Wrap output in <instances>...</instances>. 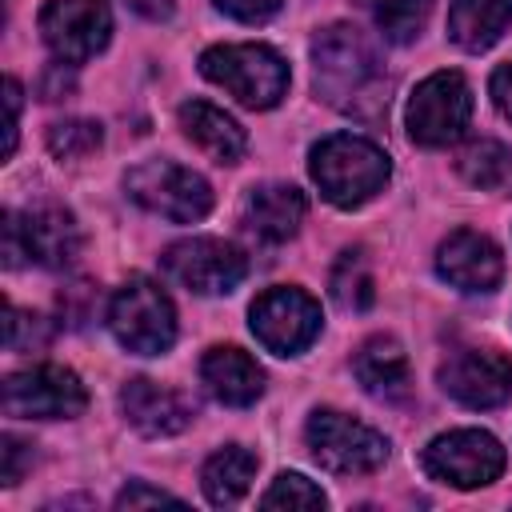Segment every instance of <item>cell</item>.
<instances>
[{"label": "cell", "instance_id": "cell-34", "mask_svg": "<svg viewBox=\"0 0 512 512\" xmlns=\"http://www.w3.org/2000/svg\"><path fill=\"white\" fill-rule=\"evenodd\" d=\"M492 100H496V108L512 120V64H500V68L492 72Z\"/></svg>", "mask_w": 512, "mask_h": 512}, {"label": "cell", "instance_id": "cell-27", "mask_svg": "<svg viewBox=\"0 0 512 512\" xmlns=\"http://www.w3.org/2000/svg\"><path fill=\"white\" fill-rule=\"evenodd\" d=\"M260 504H264V508H324L328 496H324L308 476H300V472H280V476L272 480V488L260 496Z\"/></svg>", "mask_w": 512, "mask_h": 512}, {"label": "cell", "instance_id": "cell-17", "mask_svg": "<svg viewBox=\"0 0 512 512\" xmlns=\"http://www.w3.org/2000/svg\"><path fill=\"white\" fill-rule=\"evenodd\" d=\"M200 380H204V388L220 400V404H232V408H248V404H256L260 400V392H264V368L248 356V352H240V348H208L204 352V360H200Z\"/></svg>", "mask_w": 512, "mask_h": 512}, {"label": "cell", "instance_id": "cell-32", "mask_svg": "<svg viewBox=\"0 0 512 512\" xmlns=\"http://www.w3.org/2000/svg\"><path fill=\"white\" fill-rule=\"evenodd\" d=\"M76 88V76H72V64H52L48 72H44V80H40V96L44 100H64L68 92Z\"/></svg>", "mask_w": 512, "mask_h": 512}, {"label": "cell", "instance_id": "cell-6", "mask_svg": "<svg viewBox=\"0 0 512 512\" xmlns=\"http://www.w3.org/2000/svg\"><path fill=\"white\" fill-rule=\"evenodd\" d=\"M304 436L316 464L336 476H368L388 460V440L376 428L332 408H316L308 416Z\"/></svg>", "mask_w": 512, "mask_h": 512}, {"label": "cell", "instance_id": "cell-3", "mask_svg": "<svg viewBox=\"0 0 512 512\" xmlns=\"http://www.w3.org/2000/svg\"><path fill=\"white\" fill-rule=\"evenodd\" d=\"M200 72L244 108H272L288 92V64L268 44H216L200 56Z\"/></svg>", "mask_w": 512, "mask_h": 512}, {"label": "cell", "instance_id": "cell-19", "mask_svg": "<svg viewBox=\"0 0 512 512\" xmlns=\"http://www.w3.org/2000/svg\"><path fill=\"white\" fill-rule=\"evenodd\" d=\"M180 128H184V136H188L200 152H208L216 164H236V160L244 156V148H248L244 128H240L224 108H216V104H208V100H188V104H180Z\"/></svg>", "mask_w": 512, "mask_h": 512}, {"label": "cell", "instance_id": "cell-1", "mask_svg": "<svg viewBox=\"0 0 512 512\" xmlns=\"http://www.w3.org/2000/svg\"><path fill=\"white\" fill-rule=\"evenodd\" d=\"M312 80L316 92L344 112H356L364 100H380L384 68L372 40L352 24H332L312 40Z\"/></svg>", "mask_w": 512, "mask_h": 512}, {"label": "cell", "instance_id": "cell-33", "mask_svg": "<svg viewBox=\"0 0 512 512\" xmlns=\"http://www.w3.org/2000/svg\"><path fill=\"white\" fill-rule=\"evenodd\" d=\"M24 260H28V248H24L20 216H16V212H4V264H8V268H20Z\"/></svg>", "mask_w": 512, "mask_h": 512}, {"label": "cell", "instance_id": "cell-24", "mask_svg": "<svg viewBox=\"0 0 512 512\" xmlns=\"http://www.w3.org/2000/svg\"><path fill=\"white\" fill-rule=\"evenodd\" d=\"M360 4L368 8L376 28L384 32V40H392V44L416 40L432 12V0H360Z\"/></svg>", "mask_w": 512, "mask_h": 512}, {"label": "cell", "instance_id": "cell-20", "mask_svg": "<svg viewBox=\"0 0 512 512\" xmlns=\"http://www.w3.org/2000/svg\"><path fill=\"white\" fill-rule=\"evenodd\" d=\"M352 372L364 384V392H372L376 400H404L412 392V372H408V356L392 336H372L360 344V352L352 356Z\"/></svg>", "mask_w": 512, "mask_h": 512}, {"label": "cell", "instance_id": "cell-11", "mask_svg": "<svg viewBox=\"0 0 512 512\" xmlns=\"http://www.w3.org/2000/svg\"><path fill=\"white\" fill-rule=\"evenodd\" d=\"M164 272L184 284L188 292H200V296H220V292H232L244 276H248V260L236 244L228 240H216V236H192V240H180L172 244L164 256Z\"/></svg>", "mask_w": 512, "mask_h": 512}, {"label": "cell", "instance_id": "cell-7", "mask_svg": "<svg viewBox=\"0 0 512 512\" xmlns=\"http://www.w3.org/2000/svg\"><path fill=\"white\" fill-rule=\"evenodd\" d=\"M468 120H472V88L452 68L432 72L408 96L404 124H408V136L424 148H444V144L460 140Z\"/></svg>", "mask_w": 512, "mask_h": 512}, {"label": "cell", "instance_id": "cell-23", "mask_svg": "<svg viewBox=\"0 0 512 512\" xmlns=\"http://www.w3.org/2000/svg\"><path fill=\"white\" fill-rule=\"evenodd\" d=\"M328 292L332 300L344 308V312H368L372 300H376V280H372V268H368V256L360 248H348L340 252L332 276H328Z\"/></svg>", "mask_w": 512, "mask_h": 512}, {"label": "cell", "instance_id": "cell-16", "mask_svg": "<svg viewBox=\"0 0 512 512\" xmlns=\"http://www.w3.org/2000/svg\"><path fill=\"white\" fill-rule=\"evenodd\" d=\"M304 192L292 184H260L244 196L240 204V220L244 228L264 240V244H280L288 236H296L300 220H304Z\"/></svg>", "mask_w": 512, "mask_h": 512}, {"label": "cell", "instance_id": "cell-29", "mask_svg": "<svg viewBox=\"0 0 512 512\" xmlns=\"http://www.w3.org/2000/svg\"><path fill=\"white\" fill-rule=\"evenodd\" d=\"M212 4H216L220 12H228L232 20H244V24H260V20L276 16L284 0H212Z\"/></svg>", "mask_w": 512, "mask_h": 512}, {"label": "cell", "instance_id": "cell-14", "mask_svg": "<svg viewBox=\"0 0 512 512\" xmlns=\"http://www.w3.org/2000/svg\"><path fill=\"white\" fill-rule=\"evenodd\" d=\"M436 272L460 292H492L504 280V256L488 236L472 228H456L436 248Z\"/></svg>", "mask_w": 512, "mask_h": 512}, {"label": "cell", "instance_id": "cell-30", "mask_svg": "<svg viewBox=\"0 0 512 512\" xmlns=\"http://www.w3.org/2000/svg\"><path fill=\"white\" fill-rule=\"evenodd\" d=\"M0 452H4V468H0V476H4V484H16V480L24 476V464L32 460V448H28L20 436H12V432H8Z\"/></svg>", "mask_w": 512, "mask_h": 512}, {"label": "cell", "instance_id": "cell-25", "mask_svg": "<svg viewBox=\"0 0 512 512\" xmlns=\"http://www.w3.org/2000/svg\"><path fill=\"white\" fill-rule=\"evenodd\" d=\"M456 164H460V172H464L468 184H476V188H500L508 180V172H512V152L504 144H496V140H472L460 152Z\"/></svg>", "mask_w": 512, "mask_h": 512}, {"label": "cell", "instance_id": "cell-21", "mask_svg": "<svg viewBox=\"0 0 512 512\" xmlns=\"http://www.w3.org/2000/svg\"><path fill=\"white\" fill-rule=\"evenodd\" d=\"M512 28V0H452L448 8V36L464 52L492 48Z\"/></svg>", "mask_w": 512, "mask_h": 512}, {"label": "cell", "instance_id": "cell-26", "mask_svg": "<svg viewBox=\"0 0 512 512\" xmlns=\"http://www.w3.org/2000/svg\"><path fill=\"white\" fill-rule=\"evenodd\" d=\"M104 144V128L96 120H56L48 128V152L56 160H84Z\"/></svg>", "mask_w": 512, "mask_h": 512}, {"label": "cell", "instance_id": "cell-8", "mask_svg": "<svg viewBox=\"0 0 512 512\" xmlns=\"http://www.w3.org/2000/svg\"><path fill=\"white\" fill-rule=\"evenodd\" d=\"M88 404V392L72 368L32 364L4 380V412L20 420H72Z\"/></svg>", "mask_w": 512, "mask_h": 512}, {"label": "cell", "instance_id": "cell-28", "mask_svg": "<svg viewBox=\"0 0 512 512\" xmlns=\"http://www.w3.org/2000/svg\"><path fill=\"white\" fill-rule=\"evenodd\" d=\"M48 340V324L32 312H20V308H8V320H4V344L12 352H24L32 344H44Z\"/></svg>", "mask_w": 512, "mask_h": 512}, {"label": "cell", "instance_id": "cell-4", "mask_svg": "<svg viewBox=\"0 0 512 512\" xmlns=\"http://www.w3.org/2000/svg\"><path fill=\"white\" fill-rule=\"evenodd\" d=\"M108 328L128 352L160 356L176 340V308L156 280L128 276L108 300Z\"/></svg>", "mask_w": 512, "mask_h": 512}, {"label": "cell", "instance_id": "cell-12", "mask_svg": "<svg viewBox=\"0 0 512 512\" xmlns=\"http://www.w3.org/2000/svg\"><path fill=\"white\" fill-rule=\"evenodd\" d=\"M40 36L56 60H92L112 36V12L104 0H48L40 12Z\"/></svg>", "mask_w": 512, "mask_h": 512}, {"label": "cell", "instance_id": "cell-9", "mask_svg": "<svg viewBox=\"0 0 512 512\" xmlns=\"http://www.w3.org/2000/svg\"><path fill=\"white\" fill-rule=\"evenodd\" d=\"M424 472L452 488H484L504 472V448L492 432L480 428H456L436 440H428L420 456Z\"/></svg>", "mask_w": 512, "mask_h": 512}, {"label": "cell", "instance_id": "cell-15", "mask_svg": "<svg viewBox=\"0 0 512 512\" xmlns=\"http://www.w3.org/2000/svg\"><path fill=\"white\" fill-rule=\"evenodd\" d=\"M20 232H24L28 260H36L40 268H56V272L72 268L84 248L76 216L56 204H44V208H32L28 216H20Z\"/></svg>", "mask_w": 512, "mask_h": 512}, {"label": "cell", "instance_id": "cell-18", "mask_svg": "<svg viewBox=\"0 0 512 512\" xmlns=\"http://www.w3.org/2000/svg\"><path fill=\"white\" fill-rule=\"evenodd\" d=\"M120 408H124L128 424L144 436H176L192 420L188 400L172 388L152 384V380H128L120 388Z\"/></svg>", "mask_w": 512, "mask_h": 512}, {"label": "cell", "instance_id": "cell-22", "mask_svg": "<svg viewBox=\"0 0 512 512\" xmlns=\"http://www.w3.org/2000/svg\"><path fill=\"white\" fill-rule=\"evenodd\" d=\"M252 476H256V456H252L248 448H236V444L212 452V456L204 460V468H200L204 496H208L216 508L236 504V500L248 492Z\"/></svg>", "mask_w": 512, "mask_h": 512}, {"label": "cell", "instance_id": "cell-31", "mask_svg": "<svg viewBox=\"0 0 512 512\" xmlns=\"http://www.w3.org/2000/svg\"><path fill=\"white\" fill-rule=\"evenodd\" d=\"M140 504H180V496H172L164 488H148V484H128L116 496V508H140Z\"/></svg>", "mask_w": 512, "mask_h": 512}, {"label": "cell", "instance_id": "cell-35", "mask_svg": "<svg viewBox=\"0 0 512 512\" xmlns=\"http://www.w3.org/2000/svg\"><path fill=\"white\" fill-rule=\"evenodd\" d=\"M124 4L140 16H148V20H168L172 8H176V0H124Z\"/></svg>", "mask_w": 512, "mask_h": 512}, {"label": "cell", "instance_id": "cell-2", "mask_svg": "<svg viewBox=\"0 0 512 512\" xmlns=\"http://www.w3.org/2000/svg\"><path fill=\"white\" fill-rule=\"evenodd\" d=\"M308 172L316 188L324 192V200H332L336 208H360L388 184L392 164L380 144L352 136V132H336L312 144Z\"/></svg>", "mask_w": 512, "mask_h": 512}, {"label": "cell", "instance_id": "cell-13", "mask_svg": "<svg viewBox=\"0 0 512 512\" xmlns=\"http://www.w3.org/2000/svg\"><path fill=\"white\" fill-rule=\"evenodd\" d=\"M440 388L464 408H500L512 396V360L496 348H460L440 364Z\"/></svg>", "mask_w": 512, "mask_h": 512}, {"label": "cell", "instance_id": "cell-10", "mask_svg": "<svg viewBox=\"0 0 512 512\" xmlns=\"http://www.w3.org/2000/svg\"><path fill=\"white\" fill-rule=\"evenodd\" d=\"M252 332L276 356H300L320 336V304L304 288H268L252 300Z\"/></svg>", "mask_w": 512, "mask_h": 512}, {"label": "cell", "instance_id": "cell-5", "mask_svg": "<svg viewBox=\"0 0 512 512\" xmlns=\"http://www.w3.org/2000/svg\"><path fill=\"white\" fill-rule=\"evenodd\" d=\"M128 196L148 208L152 216H164L172 224H192L208 216L212 208V188L200 172L176 164V160H144L124 176Z\"/></svg>", "mask_w": 512, "mask_h": 512}]
</instances>
